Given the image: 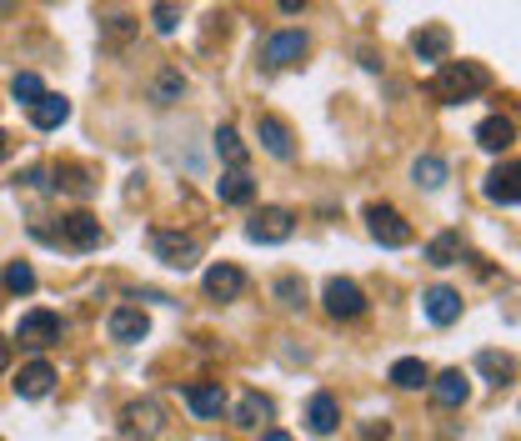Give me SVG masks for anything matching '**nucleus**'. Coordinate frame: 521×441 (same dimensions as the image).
I'll use <instances>...</instances> for the list:
<instances>
[{"label":"nucleus","instance_id":"34","mask_svg":"<svg viewBox=\"0 0 521 441\" xmlns=\"http://www.w3.org/2000/svg\"><path fill=\"white\" fill-rule=\"evenodd\" d=\"M276 296H281L286 306H301V301H306V286H301L296 276H281V281H276Z\"/></svg>","mask_w":521,"mask_h":441},{"label":"nucleus","instance_id":"33","mask_svg":"<svg viewBox=\"0 0 521 441\" xmlns=\"http://www.w3.org/2000/svg\"><path fill=\"white\" fill-rule=\"evenodd\" d=\"M61 186H66V191H76V196H91V191H96V186H91V176H86L81 166H61Z\"/></svg>","mask_w":521,"mask_h":441},{"label":"nucleus","instance_id":"24","mask_svg":"<svg viewBox=\"0 0 521 441\" xmlns=\"http://www.w3.org/2000/svg\"><path fill=\"white\" fill-rule=\"evenodd\" d=\"M391 381H396L401 391H416V386H426V381H431V371H426V361H421V356H401V361L391 366Z\"/></svg>","mask_w":521,"mask_h":441},{"label":"nucleus","instance_id":"15","mask_svg":"<svg viewBox=\"0 0 521 441\" xmlns=\"http://www.w3.org/2000/svg\"><path fill=\"white\" fill-rule=\"evenodd\" d=\"M51 386H56V366H51V361H31V366H21V376H16V396H26V401H41Z\"/></svg>","mask_w":521,"mask_h":441},{"label":"nucleus","instance_id":"31","mask_svg":"<svg viewBox=\"0 0 521 441\" xmlns=\"http://www.w3.org/2000/svg\"><path fill=\"white\" fill-rule=\"evenodd\" d=\"M151 26H156L161 36H176V26H181V6H171V0H156V11H151Z\"/></svg>","mask_w":521,"mask_h":441},{"label":"nucleus","instance_id":"17","mask_svg":"<svg viewBox=\"0 0 521 441\" xmlns=\"http://www.w3.org/2000/svg\"><path fill=\"white\" fill-rule=\"evenodd\" d=\"M306 426H311L316 436H331V431L341 426V401H336L331 391H316L311 406H306Z\"/></svg>","mask_w":521,"mask_h":441},{"label":"nucleus","instance_id":"37","mask_svg":"<svg viewBox=\"0 0 521 441\" xmlns=\"http://www.w3.org/2000/svg\"><path fill=\"white\" fill-rule=\"evenodd\" d=\"M261 441H291V436H286V431H276V426H266V431H261Z\"/></svg>","mask_w":521,"mask_h":441},{"label":"nucleus","instance_id":"12","mask_svg":"<svg viewBox=\"0 0 521 441\" xmlns=\"http://www.w3.org/2000/svg\"><path fill=\"white\" fill-rule=\"evenodd\" d=\"M256 136H261V146H266L276 161H291V156H296V141H291V126H286V121L256 116Z\"/></svg>","mask_w":521,"mask_h":441},{"label":"nucleus","instance_id":"11","mask_svg":"<svg viewBox=\"0 0 521 441\" xmlns=\"http://www.w3.org/2000/svg\"><path fill=\"white\" fill-rule=\"evenodd\" d=\"M411 51H416L421 61L441 66V61L451 56V31H446V26H421V31H411Z\"/></svg>","mask_w":521,"mask_h":441},{"label":"nucleus","instance_id":"16","mask_svg":"<svg viewBox=\"0 0 521 441\" xmlns=\"http://www.w3.org/2000/svg\"><path fill=\"white\" fill-rule=\"evenodd\" d=\"M186 406H191L196 416L216 421V416L226 411V391H221V381H196V386H186Z\"/></svg>","mask_w":521,"mask_h":441},{"label":"nucleus","instance_id":"19","mask_svg":"<svg viewBox=\"0 0 521 441\" xmlns=\"http://www.w3.org/2000/svg\"><path fill=\"white\" fill-rule=\"evenodd\" d=\"M421 301H426V316H431L436 326H451V321L461 316V291H451V286H431Z\"/></svg>","mask_w":521,"mask_h":441},{"label":"nucleus","instance_id":"7","mask_svg":"<svg viewBox=\"0 0 521 441\" xmlns=\"http://www.w3.org/2000/svg\"><path fill=\"white\" fill-rule=\"evenodd\" d=\"M306 31H276L271 41H266V51H261V61L271 66V71H281V66H296L301 56H306Z\"/></svg>","mask_w":521,"mask_h":441},{"label":"nucleus","instance_id":"26","mask_svg":"<svg viewBox=\"0 0 521 441\" xmlns=\"http://www.w3.org/2000/svg\"><path fill=\"white\" fill-rule=\"evenodd\" d=\"M126 421H131V431H146V436H156V431L166 426V411H161L156 401H136V406L126 411Z\"/></svg>","mask_w":521,"mask_h":441},{"label":"nucleus","instance_id":"10","mask_svg":"<svg viewBox=\"0 0 521 441\" xmlns=\"http://www.w3.org/2000/svg\"><path fill=\"white\" fill-rule=\"evenodd\" d=\"M481 191H486V201H496V206H521V166H496Z\"/></svg>","mask_w":521,"mask_h":441},{"label":"nucleus","instance_id":"6","mask_svg":"<svg viewBox=\"0 0 521 441\" xmlns=\"http://www.w3.org/2000/svg\"><path fill=\"white\" fill-rule=\"evenodd\" d=\"M151 246H156V256H161L171 271H191V266L201 261V246H196L191 236H176V231H156Z\"/></svg>","mask_w":521,"mask_h":441},{"label":"nucleus","instance_id":"18","mask_svg":"<svg viewBox=\"0 0 521 441\" xmlns=\"http://www.w3.org/2000/svg\"><path fill=\"white\" fill-rule=\"evenodd\" d=\"M516 141V121L511 116H486L481 126H476V146L481 151H506Z\"/></svg>","mask_w":521,"mask_h":441},{"label":"nucleus","instance_id":"22","mask_svg":"<svg viewBox=\"0 0 521 441\" xmlns=\"http://www.w3.org/2000/svg\"><path fill=\"white\" fill-rule=\"evenodd\" d=\"M181 91H186V76H181L176 66H166V71L151 81V101H156V106H176Z\"/></svg>","mask_w":521,"mask_h":441},{"label":"nucleus","instance_id":"14","mask_svg":"<svg viewBox=\"0 0 521 441\" xmlns=\"http://www.w3.org/2000/svg\"><path fill=\"white\" fill-rule=\"evenodd\" d=\"M61 236H66V246L91 251V246H101V221H96L91 211H76V216H66V221H61Z\"/></svg>","mask_w":521,"mask_h":441},{"label":"nucleus","instance_id":"9","mask_svg":"<svg viewBox=\"0 0 521 441\" xmlns=\"http://www.w3.org/2000/svg\"><path fill=\"white\" fill-rule=\"evenodd\" d=\"M241 291H246V271H241V266L216 261V266L206 271V296H216V301H236Z\"/></svg>","mask_w":521,"mask_h":441},{"label":"nucleus","instance_id":"1","mask_svg":"<svg viewBox=\"0 0 521 441\" xmlns=\"http://www.w3.org/2000/svg\"><path fill=\"white\" fill-rule=\"evenodd\" d=\"M486 86H491V71L486 66H476V61H441V71L431 81V96L446 101V106H456V101L481 96Z\"/></svg>","mask_w":521,"mask_h":441},{"label":"nucleus","instance_id":"21","mask_svg":"<svg viewBox=\"0 0 521 441\" xmlns=\"http://www.w3.org/2000/svg\"><path fill=\"white\" fill-rule=\"evenodd\" d=\"M216 196L226 201V206H251V196H256V186H251V176H246V166H231L221 181H216Z\"/></svg>","mask_w":521,"mask_h":441},{"label":"nucleus","instance_id":"3","mask_svg":"<svg viewBox=\"0 0 521 441\" xmlns=\"http://www.w3.org/2000/svg\"><path fill=\"white\" fill-rule=\"evenodd\" d=\"M291 231H296V216H291L286 206H261V211L246 221V236H251L256 246H281Z\"/></svg>","mask_w":521,"mask_h":441},{"label":"nucleus","instance_id":"35","mask_svg":"<svg viewBox=\"0 0 521 441\" xmlns=\"http://www.w3.org/2000/svg\"><path fill=\"white\" fill-rule=\"evenodd\" d=\"M131 31H136V26H131V16H111L106 41H111V46H126V41H131Z\"/></svg>","mask_w":521,"mask_h":441},{"label":"nucleus","instance_id":"28","mask_svg":"<svg viewBox=\"0 0 521 441\" xmlns=\"http://www.w3.org/2000/svg\"><path fill=\"white\" fill-rule=\"evenodd\" d=\"M216 156H221L226 166H246V141H241L231 126H221V131H216Z\"/></svg>","mask_w":521,"mask_h":441},{"label":"nucleus","instance_id":"4","mask_svg":"<svg viewBox=\"0 0 521 441\" xmlns=\"http://www.w3.org/2000/svg\"><path fill=\"white\" fill-rule=\"evenodd\" d=\"M366 226H371V236L381 241V246H391V251H401V246H411V226H406V216L396 211V206H366Z\"/></svg>","mask_w":521,"mask_h":441},{"label":"nucleus","instance_id":"20","mask_svg":"<svg viewBox=\"0 0 521 441\" xmlns=\"http://www.w3.org/2000/svg\"><path fill=\"white\" fill-rule=\"evenodd\" d=\"M431 396H436V406H466V396H471V381H466V371H441L436 381H431Z\"/></svg>","mask_w":521,"mask_h":441},{"label":"nucleus","instance_id":"25","mask_svg":"<svg viewBox=\"0 0 521 441\" xmlns=\"http://www.w3.org/2000/svg\"><path fill=\"white\" fill-rule=\"evenodd\" d=\"M231 416H236V426H261V421L271 416V401H266L261 391H246V396L236 401V411H231Z\"/></svg>","mask_w":521,"mask_h":441},{"label":"nucleus","instance_id":"29","mask_svg":"<svg viewBox=\"0 0 521 441\" xmlns=\"http://www.w3.org/2000/svg\"><path fill=\"white\" fill-rule=\"evenodd\" d=\"M11 96H16V101H26V106H31V101H41V96H46V81H41V76H36V71H21V76H16V81H11Z\"/></svg>","mask_w":521,"mask_h":441},{"label":"nucleus","instance_id":"40","mask_svg":"<svg viewBox=\"0 0 521 441\" xmlns=\"http://www.w3.org/2000/svg\"><path fill=\"white\" fill-rule=\"evenodd\" d=\"M0 156H6V131H0Z\"/></svg>","mask_w":521,"mask_h":441},{"label":"nucleus","instance_id":"5","mask_svg":"<svg viewBox=\"0 0 521 441\" xmlns=\"http://www.w3.org/2000/svg\"><path fill=\"white\" fill-rule=\"evenodd\" d=\"M321 301H326V311H331L336 321H356V316L366 311V291H361L356 281H341V276H331V281H326Z\"/></svg>","mask_w":521,"mask_h":441},{"label":"nucleus","instance_id":"2","mask_svg":"<svg viewBox=\"0 0 521 441\" xmlns=\"http://www.w3.org/2000/svg\"><path fill=\"white\" fill-rule=\"evenodd\" d=\"M61 336H66V321H61L56 311H26L21 326H16V341H21L26 351H46V346H56Z\"/></svg>","mask_w":521,"mask_h":441},{"label":"nucleus","instance_id":"39","mask_svg":"<svg viewBox=\"0 0 521 441\" xmlns=\"http://www.w3.org/2000/svg\"><path fill=\"white\" fill-rule=\"evenodd\" d=\"M6 361H11V346H6V341H0V371H6Z\"/></svg>","mask_w":521,"mask_h":441},{"label":"nucleus","instance_id":"27","mask_svg":"<svg viewBox=\"0 0 521 441\" xmlns=\"http://www.w3.org/2000/svg\"><path fill=\"white\" fill-rule=\"evenodd\" d=\"M411 176H416L421 191H441V181H446V161H441V156H416Z\"/></svg>","mask_w":521,"mask_h":441},{"label":"nucleus","instance_id":"36","mask_svg":"<svg viewBox=\"0 0 521 441\" xmlns=\"http://www.w3.org/2000/svg\"><path fill=\"white\" fill-rule=\"evenodd\" d=\"M361 436H366V441H386L391 431H386V421H381V426H361Z\"/></svg>","mask_w":521,"mask_h":441},{"label":"nucleus","instance_id":"30","mask_svg":"<svg viewBox=\"0 0 521 441\" xmlns=\"http://www.w3.org/2000/svg\"><path fill=\"white\" fill-rule=\"evenodd\" d=\"M476 366H481V371H486L496 386H501V381L516 371V366H511V356H501V351H481V356H476Z\"/></svg>","mask_w":521,"mask_h":441},{"label":"nucleus","instance_id":"32","mask_svg":"<svg viewBox=\"0 0 521 441\" xmlns=\"http://www.w3.org/2000/svg\"><path fill=\"white\" fill-rule=\"evenodd\" d=\"M6 286L26 296V291H36V271H31L26 261H16V266H6Z\"/></svg>","mask_w":521,"mask_h":441},{"label":"nucleus","instance_id":"23","mask_svg":"<svg viewBox=\"0 0 521 441\" xmlns=\"http://www.w3.org/2000/svg\"><path fill=\"white\" fill-rule=\"evenodd\" d=\"M426 261H431V266H456V261H461V236H456V231L431 236V241H426Z\"/></svg>","mask_w":521,"mask_h":441},{"label":"nucleus","instance_id":"38","mask_svg":"<svg viewBox=\"0 0 521 441\" xmlns=\"http://www.w3.org/2000/svg\"><path fill=\"white\" fill-rule=\"evenodd\" d=\"M276 6H281V11H291V16H296V11H301V6H306V0H276Z\"/></svg>","mask_w":521,"mask_h":441},{"label":"nucleus","instance_id":"8","mask_svg":"<svg viewBox=\"0 0 521 441\" xmlns=\"http://www.w3.org/2000/svg\"><path fill=\"white\" fill-rule=\"evenodd\" d=\"M106 326H111V341H121V346H136V341L151 336V316L141 306H116Z\"/></svg>","mask_w":521,"mask_h":441},{"label":"nucleus","instance_id":"13","mask_svg":"<svg viewBox=\"0 0 521 441\" xmlns=\"http://www.w3.org/2000/svg\"><path fill=\"white\" fill-rule=\"evenodd\" d=\"M66 121H71V101H66V96L46 91L41 101H31V126H36V131H56V126H66Z\"/></svg>","mask_w":521,"mask_h":441}]
</instances>
